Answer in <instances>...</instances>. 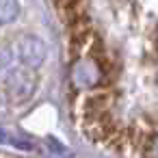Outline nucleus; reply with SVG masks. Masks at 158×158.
Returning <instances> with one entry per match:
<instances>
[{
    "label": "nucleus",
    "mask_w": 158,
    "mask_h": 158,
    "mask_svg": "<svg viewBox=\"0 0 158 158\" xmlns=\"http://www.w3.org/2000/svg\"><path fill=\"white\" fill-rule=\"evenodd\" d=\"M37 85H39V78L35 74V67H15L9 78L5 80V89H7V98L11 104H24L28 102L35 91H37Z\"/></svg>",
    "instance_id": "nucleus-1"
},
{
    "label": "nucleus",
    "mask_w": 158,
    "mask_h": 158,
    "mask_svg": "<svg viewBox=\"0 0 158 158\" xmlns=\"http://www.w3.org/2000/svg\"><path fill=\"white\" fill-rule=\"evenodd\" d=\"M13 69V50L9 46H0V82H5Z\"/></svg>",
    "instance_id": "nucleus-6"
},
{
    "label": "nucleus",
    "mask_w": 158,
    "mask_h": 158,
    "mask_svg": "<svg viewBox=\"0 0 158 158\" xmlns=\"http://www.w3.org/2000/svg\"><path fill=\"white\" fill-rule=\"evenodd\" d=\"M15 54L22 65L37 69L39 65H44V61L48 56V48H46L44 39H39L37 35H24V37H20V41L15 46Z\"/></svg>",
    "instance_id": "nucleus-2"
},
{
    "label": "nucleus",
    "mask_w": 158,
    "mask_h": 158,
    "mask_svg": "<svg viewBox=\"0 0 158 158\" xmlns=\"http://www.w3.org/2000/svg\"><path fill=\"white\" fill-rule=\"evenodd\" d=\"M20 0H0V24H11L20 18Z\"/></svg>",
    "instance_id": "nucleus-4"
},
{
    "label": "nucleus",
    "mask_w": 158,
    "mask_h": 158,
    "mask_svg": "<svg viewBox=\"0 0 158 158\" xmlns=\"http://www.w3.org/2000/svg\"><path fill=\"white\" fill-rule=\"evenodd\" d=\"M82 2L80 0H56V9H59V15L67 22L76 20L80 13H82Z\"/></svg>",
    "instance_id": "nucleus-5"
},
{
    "label": "nucleus",
    "mask_w": 158,
    "mask_h": 158,
    "mask_svg": "<svg viewBox=\"0 0 158 158\" xmlns=\"http://www.w3.org/2000/svg\"><path fill=\"white\" fill-rule=\"evenodd\" d=\"M100 76H102V69L100 65L93 61V59H80L74 63L72 67V82L76 89H91L100 82Z\"/></svg>",
    "instance_id": "nucleus-3"
}]
</instances>
